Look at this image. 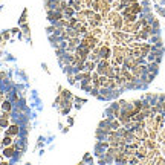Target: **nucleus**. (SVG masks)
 <instances>
[{"label": "nucleus", "instance_id": "obj_8", "mask_svg": "<svg viewBox=\"0 0 165 165\" xmlns=\"http://www.w3.org/2000/svg\"><path fill=\"white\" fill-rule=\"evenodd\" d=\"M86 69H87V70H92V69H93V60L86 63Z\"/></svg>", "mask_w": 165, "mask_h": 165}, {"label": "nucleus", "instance_id": "obj_4", "mask_svg": "<svg viewBox=\"0 0 165 165\" xmlns=\"http://www.w3.org/2000/svg\"><path fill=\"white\" fill-rule=\"evenodd\" d=\"M2 109H3V110H6V112H11L12 105H11V102H9V101H3V102H2Z\"/></svg>", "mask_w": 165, "mask_h": 165}, {"label": "nucleus", "instance_id": "obj_5", "mask_svg": "<svg viewBox=\"0 0 165 165\" xmlns=\"http://www.w3.org/2000/svg\"><path fill=\"white\" fill-rule=\"evenodd\" d=\"M64 11H66L67 15H73V12H75V9H73V8H70V5H67V8L64 9Z\"/></svg>", "mask_w": 165, "mask_h": 165}, {"label": "nucleus", "instance_id": "obj_3", "mask_svg": "<svg viewBox=\"0 0 165 165\" xmlns=\"http://www.w3.org/2000/svg\"><path fill=\"white\" fill-rule=\"evenodd\" d=\"M101 57L102 58H109L110 57V49L109 47H102L101 49Z\"/></svg>", "mask_w": 165, "mask_h": 165}, {"label": "nucleus", "instance_id": "obj_7", "mask_svg": "<svg viewBox=\"0 0 165 165\" xmlns=\"http://www.w3.org/2000/svg\"><path fill=\"white\" fill-rule=\"evenodd\" d=\"M11 142H12V141H11V136H9V134H8V136H6V138H5V139H3V145H9V144H11Z\"/></svg>", "mask_w": 165, "mask_h": 165}, {"label": "nucleus", "instance_id": "obj_10", "mask_svg": "<svg viewBox=\"0 0 165 165\" xmlns=\"http://www.w3.org/2000/svg\"><path fill=\"white\" fill-rule=\"evenodd\" d=\"M2 101H3V93L0 92V102H2Z\"/></svg>", "mask_w": 165, "mask_h": 165}, {"label": "nucleus", "instance_id": "obj_1", "mask_svg": "<svg viewBox=\"0 0 165 165\" xmlns=\"http://www.w3.org/2000/svg\"><path fill=\"white\" fill-rule=\"evenodd\" d=\"M8 134L9 136H14V134H18V125H11L9 129H8Z\"/></svg>", "mask_w": 165, "mask_h": 165}, {"label": "nucleus", "instance_id": "obj_6", "mask_svg": "<svg viewBox=\"0 0 165 165\" xmlns=\"http://www.w3.org/2000/svg\"><path fill=\"white\" fill-rule=\"evenodd\" d=\"M0 127H8V118H2L0 119Z\"/></svg>", "mask_w": 165, "mask_h": 165}, {"label": "nucleus", "instance_id": "obj_9", "mask_svg": "<svg viewBox=\"0 0 165 165\" xmlns=\"http://www.w3.org/2000/svg\"><path fill=\"white\" fill-rule=\"evenodd\" d=\"M5 76H6V73H5V72H0V80H2V78H5Z\"/></svg>", "mask_w": 165, "mask_h": 165}, {"label": "nucleus", "instance_id": "obj_2", "mask_svg": "<svg viewBox=\"0 0 165 165\" xmlns=\"http://www.w3.org/2000/svg\"><path fill=\"white\" fill-rule=\"evenodd\" d=\"M3 156H6V158L14 156V147H6V148H5V151H3Z\"/></svg>", "mask_w": 165, "mask_h": 165}]
</instances>
